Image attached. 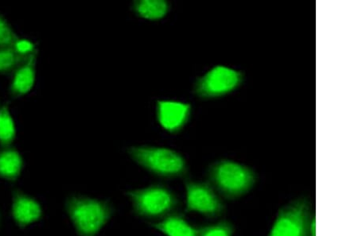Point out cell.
I'll return each instance as SVG.
<instances>
[{
    "mask_svg": "<svg viewBox=\"0 0 358 236\" xmlns=\"http://www.w3.org/2000/svg\"><path fill=\"white\" fill-rule=\"evenodd\" d=\"M65 210L78 236H97L115 213L108 200L82 194L69 196Z\"/></svg>",
    "mask_w": 358,
    "mask_h": 236,
    "instance_id": "6da1fadb",
    "label": "cell"
},
{
    "mask_svg": "<svg viewBox=\"0 0 358 236\" xmlns=\"http://www.w3.org/2000/svg\"><path fill=\"white\" fill-rule=\"evenodd\" d=\"M125 195L130 200L134 214L149 223L164 220L181 206L177 193L163 184L131 189Z\"/></svg>",
    "mask_w": 358,
    "mask_h": 236,
    "instance_id": "7a4b0ae2",
    "label": "cell"
},
{
    "mask_svg": "<svg viewBox=\"0 0 358 236\" xmlns=\"http://www.w3.org/2000/svg\"><path fill=\"white\" fill-rule=\"evenodd\" d=\"M207 177L217 193L229 200L245 197L257 182L256 172L250 167L229 159L213 163L208 170Z\"/></svg>",
    "mask_w": 358,
    "mask_h": 236,
    "instance_id": "3957f363",
    "label": "cell"
},
{
    "mask_svg": "<svg viewBox=\"0 0 358 236\" xmlns=\"http://www.w3.org/2000/svg\"><path fill=\"white\" fill-rule=\"evenodd\" d=\"M129 154L134 162L152 175L172 179L187 175L188 166L180 154L173 149L157 147H134Z\"/></svg>",
    "mask_w": 358,
    "mask_h": 236,
    "instance_id": "277c9868",
    "label": "cell"
},
{
    "mask_svg": "<svg viewBox=\"0 0 358 236\" xmlns=\"http://www.w3.org/2000/svg\"><path fill=\"white\" fill-rule=\"evenodd\" d=\"M311 205L307 197H300L284 205L277 213L268 236H310Z\"/></svg>",
    "mask_w": 358,
    "mask_h": 236,
    "instance_id": "5b68a950",
    "label": "cell"
},
{
    "mask_svg": "<svg viewBox=\"0 0 358 236\" xmlns=\"http://www.w3.org/2000/svg\"><path fill=\"white\" fill-rule=\"evenodd\" d=\"M186 189L187 213H198L208 219L221 217L227 211V207L221 196L209 182L187 179L184 182Z\"/></svg>",
    "mask_w": 358,
    "mask_h": 236,
    "instance_id": "8992f818",
    "label": "cell"
},
{
    "mask_svg": "<svg viewBox=\"0 0 358 236\" xmlns=\"http://www.w3.org/2000/svg\"><path fill=\"white\" fill-rule=\"evenodd\" d=\"M243 75L227 66H218L200 78L195 84V93L202 98L227 95L238 87Z\"/></svg>",
    "mask_w": 358,
    "mask_h": 236,
    "instance_id": "52a82bcc",
    "label": "cell"
},
{
    "mask_svg": "<svg viewBox=\"0 0 358 236\" xmlns=\"http://www.w3.org/2000/svg\"><path fill=\"white\" fill-rule=\"evenodd\" d=\"M10 212L16 226L20 228L31 226L43 216L41 204L20 189H15L13 192Z\"/></svg>",
    "mask_w": 358,
    "mask_h": 236,
    "instance_id": "ba28073f",
    "label": "cell"
},
{
    "mask_svg": "<svg viewBox=\"0 0 358 236\" xmlns=\"http://www.w3.org/2000/svg\"><path fill=\"white\" fill-rule=\"evenodd\" d=\"M190 113V106L187 103L160 101L157 105L159 122L162 126L170 132H176L187 122Z\"/></svg>",
    "mask_w": 358,
    "mask_h": 236,
    "instance_id": "9c48e42d",
    "label": "cell"
},
{
    "mask_svg": "<svg viewBox=\"0 0 358 236\" xmlns=\"http://www.w3.org/2000/svg\"><path fill=\"white\" fill-rule=\"evenodd\" d=\"M150 226L165 236H199V226H195L187 221L183 213L176 212Z\"/></svg>",
    "mask_w": 358,
    "mask_h": 236,
    "instance_id": "30bf717a",
    "label": "cell"
},
{
    "mask_svg": "<svg viewBox=\"0 0 358 236\" xmlns=\"http://www.w3.org/2000/svg\"><path fill=\"white\" fill-rule=\"evenodd\" d=\"M36 52L15 73L10 91L15 96H22L30 91L36 82Z\"/></svg>",
    "mask_w": 358,
    "mask_h": 236,
    "instance_id": "8fae6325",
    "label": "cell"
},
{
    "mask_svg": "<svg viewBox=\"0 0 358 236\" xmlns=\"http://www.w3.org/2000/svg\"><path fill=\"white\" fill-rule=\"evenodd\" d=\"M23 168V159L17 149L5 147L0 152V177L9 182L18 179Z\"/></svg>",
    "mask_w": 358,
    "mask_h": 236,
    "instance_id": "7c38bea8",
    "label": "cell"
},
{
    "mask_svg": "<svg viewBox=\"0 0 358 236\" xmlns=\"http://www.w3.org/2000/svg\"><path fill=\"white\" fill-rule=\"evenodd\" d=\"M169 3L164 0H141L134 3L136 13L149 20H158L166 15Z\"/></svg>",
    "mask_w": 358,
    "mask_h": 236,
    "instance_id": "4fadbf2b",
    "label": "cell"
},
{
    "mask_svg": "<svg viewBox=\"0 0 358 236\" xmlns=\"http://www.w3.org/2000/svg\"><path fill=\"white\" fill-rule=\"evenodd\" d=\"M31 55L21 54L15 47L0 48V73L16 71Z\"/></svg>",
    "mask_w": 358,
    "mask_h": 236,
    "instance_id": "5bb4252c",
    "label": "cell"
},
{
    "mask_svg": "<svg viewBox=\"0 0 358 236\" xmlns=\"http://www.w3.org/2000/svg\"><path fill=\"white\" fill-rule=\"evenodd\" d=\"M16 130L14 119L9 111L8 105L0 109V144L8 147L15 139Z\"/></svg>",
    "mask_w": 358,
    "mask_h": 236,
    "instance_id": "9a60e30c",
    "label": "cell"
},
{
    "mask_svg": "<svg viewBox=\"0 0 358 236\" xmlns=\"http://www.w3.org/2000/svg\"><path fill=\"white\" fill-rule=\"evenodd\" d=\"M235 227L227 220L199 226V236H234Z\"/></svg>",
    "mask_w": 358,
    "mask_h": 236,
    "instance_id": "2e32d148",
    "label": "cell"
},
{
    "mask_svg": "<svg viewBox=\"0 0 358 236\" xmlns=\"http://www.w3.org/2000/svg\"><path fill=\"white\" fill-rule=\"evenodd\" d=\"M20 39L8 24V21L0 15V48L15 47Z\"/></svg>",
    "mask_w": 358,
    "mask_h": 236,
    "instance_id": "e0dca14e",
    "label": "cell"
},
{
    "mask_svg": "<svg viewBox=\"0 0 358 236\" xmlns=\"http://www.w3.org/2000/svg\"><path fill=\"white\" fill-rule=\"evenodd\" d=\"M309 235L316 236V217L315 212H313V216H311L310 221Z\"/></svg>",
    "mask_w": 358,
    "mask_h": 236,
    "instance_id": "ac0fdd59",
    "label": "cell"
}]
</instances>
